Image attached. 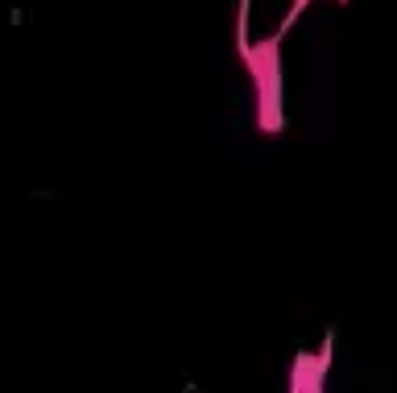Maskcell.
Returning <instances> with one entry per match:
<instances>
[{"label":"cell","mask_w":397,"mask_h":393,"mask_svg":"<svg viewBox=\"0 0 397 393\" xmlns=\"http://www.w3.org/2000/svg\"><path fill=\"white\" fill-rule=\"evenodd\" d=\"M306 4H310V0H294V4H290V13H285V21H281V29H278V33H285L290 25H294L298 17H303V9H306Z\"/></svg>","instance_id":"7a4b0ae2"},{"label":"cell","mask_w":397,"mask_h":393,"mask_svg":"<svg viewBox=\"0 0 397 393\" xmlns=\"http://www.w3.org/2000/svg\"><path fill=\"white\" fill-rule=\"evenodd\" d=\"M278 46H281V33L265 38V42H249L240 50L244 67L253 74V87H257V128L261 133H278L281 128V58H278Z\"/></svg>","instance_id":"6da1fadb"}]
</instances>
